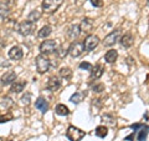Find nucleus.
<instances>
[{"mask_svg": "<svg viewBox=\"0 0 149 141\" xmlns=\"http://www.w3.org/2000/svg\"><path fill=\"white\" fill-rule=\"evenodd\" d=\"M16 30H17L19 34L22 35V36H29L36 30V24L35 23L29 21V20L21 21V23H19L17 24Z\"/></svg>", "mask_w": 149, "mask_h": 141, "instance_id": "obj_1", "label": "nucleus"}, {"mask_svg": "<svg viewBox=\"0 0 149 141\" xmlns=\"http://www.w3.org/2000/svg\"><path fill=\"white\" fill-rule=\"evenodd\" d=\"M35 63H36V69L37 71H39L40 74H45L49 71V69L51 66V60L47 58L46 55H37L36 59H35Z\"/></svg>", "mask_w": 149, "mask_h": 141, "instance_id": "obj_2", "label": "nucleus"}, {"mask_svg": "<svg viewBox=\"0 0 149 141\" xmlns=\"http://www.w3.org/2000/svg\"><path fill=\"white\" fill-rule=\"evenodd\" d=\"M63 0H44L42 1V10L46 14H54L57 9L62 5Z\"/></svg>", "mask_w": 149, "mask_h": 141, "instance_id": "obj_3", "label": "nucleus"}, {"mask_svg": "<svg viewBox=\"0 0 149 141\" xmlns=\"http://www.w3.org/2000/svg\"><path fill=\"white\" fill-rule=\"evenodd\" d=\"M57 48L58 46H57V41L56 40H45L40 45V51L42 55H49V54L56 53Z\"/></svg>", "mask_w": 149, "mask_h": 141, "instance_id": "obj_4", "label": "nucleus"}, {"mask_svg": "<svg viewBox=\"0 0 149 141\" xmlns=\"http://www.w3.org/2000/svg\"><path fill=\"white\" fill-rule=\"evenodd\" d=\"M66 136L70 141H81L85 137V131H82L81 129L76 128V126H68L66 131Z\"/></svg>", "mask_w": 149, "mask_h": 141, "instance_id": "obj_5", "label": "nucleus"}, {"mask_svg": "<svg viewBox=\"0 0 149 141\" xmlns=\"http://www.w3.org/2000/svg\"><path fill=\"white\" fill-rule=\"evenodd\" d=\"M83 53H85V45H83V43L73 41V43H71V45L68 46V54L71 55L72 58H78V56H81Z\"/></svg>", "mask_w": 149, "mask_h": 141, "instance_id": "obj_6", "label": "nucleus"}, {"mask_svg": "<svg viewBox=\"0 0 149 141\" xmlns=\"http://www.w3.org/2000/svg\"><path fill=\"white\" fill-rule=\"evenodd\" d=\"M100 44V37L92 34V35H88L86 39H85V43H83V45H85V50L86 51H92L95 50L97 46H98Z\"/></svg>", "mask_w": 149, "mask_h": 141, "instance_id": "obj_7", "label": "nucleus"}, {"mask_svg": "<svg viewBox=\"0 0 149 141\" xmlns=\"http://www.w3.org/2000/svg\"><path fill=\"white\" fill-rule=\"evenodd\" d=\"M119 36H120V30H113L104 37V40L102 43H103L104 46H112L119 40Z\"/></svg>", "mask_w": 149, "mask_h": 141, "instance_id": "obj_8", "label": "nucleus"}, {"mask_svg": "<svg viewBox=\"0 0 149 141\" xmlns=\"http://www.w3.org/2000/svg\"><path fill=\"white\" fill-rule=\"evenodd\" d=\"M15 80H16L15 71H6L1 75V78H0L1 85H11V84L15 82Z\"/></svg>", "mask_w": 149, "mask_h": 141, "instance_id": "obj_9", "label": "nucleus"}, {"mask_svg": "<svg viewBox=\"0 0 149 141\" xmlns=\"http://www.w3.org/2000/svg\"><path fill=\"white\" fill-rule=\"evenodd\" d=\"M10 9H11L10 4H8L5 0L0 1V21L6 20L9 18V15H10Z\"/></svg>", "mask_w": 149, "mask_h": 141, "instance_id": "obj_10", "label": "nucleus"}, {"mask_svg": "<svg viewBox=\"0 0 149 141\" xmlns=\"http://www.w3.org/2000/svg\"><path fill=\"white\" fill-rule=\"evenodd\" d=\"M60 86H61V81H60V79L57 76H51L47 80V84H46V87L50 91H57Z\"/></svg>", "mask_w": 149, "mask_h": 141, "instance_id": "obj_11", "label": "nucleus"}, {"mask_svg": "<svg viewBox=\"0 0 149 141\" xmlns=\"http://www.w3.org/2000/svg\"><path fill=\"white\" fill-rule=\"evenodd\" d=\"M81 34V29H80V25H76V24H72L71 26L67 29V37L70 40H76L78 36Z\"/></svg>", "mask_w": 149, "mask_h": 141, "instance_id": "obj_12", "label": "nucleus"}, {"mask_svg": "<svg viewBox=\"0 0 149 141\" xmlns=\"http://www.w3.org/2000/svg\"><path fill=\"white\" fill-rule=\"evenodd\" d=\"M80 29H81V32L88 34V32L93 29V20L90 18H83L81 24H80Z\"/></svg>", "mask_w": 149, "mask_h": 141, "instance_id": "obj_13", "label": "nucleus"}, {"mask_svg": "<svg viewBox=\"0 0 149 141\" xmlns=\"http://www.w3.org/2000/svg\"><path fill=\"white\" fill-rule=\"evenodd\" d=\"M22 56H24V51H22L20 46H13L9 50V58L11 60H20Z\"/></svg>", "mask_w": 149, "mask_h": 141, "instance_id": "obj_14", "label": "nucleus"}, {"mask_svg": "<svg viewBox=\"0 0 149 141\" xmlns=\"http://www.w3.org/2000/svg\"><path fill=\"white\" fill-rule=\"evenodd\" d=\"M134 43V36L130 32H125V34L120 37V45L123 48H130Z\"/></svg>", "mask_w": 149, "mask_h": 141, "instance_id": "obj_15", "label": "nucleus"}, {"mask_svg": "<svg viewBox=\"0 0 149 141\" xmlns=\"http://www.w3.org/2000/svg\"><path fill=\"white\" fill-rule=\"evenodd\" d=\"M13 105H14V101H13L11 97L4 96V97L0 99V110H3V111L6 112L9 109H11Z\"/></svg>", "mask_w": 149, "mask_h": 141, "instance_id": "obj_16", "label": "nucleus"}, {"mask_svg": "<svg viewBox=\"0 0 149 141\" xmlns=\"http://www.w3.org/2000/svg\"><path fill=\"white\" fill-rule=\"evenodd\" d=\"M103 71H104V68H103V65L102 64H97L95 68L92 69V71H91V80H97V79H100L102 75H103Z\"/></svg>", "mask_w": 149, "mask_h": 141, "instance_id": "obj_17", "label": "nucleus"}, {"mask_svg": "<svg viewBox=\"0 0 149 141\" xmlns=\"http://www.w3.org/2000/svg\"><path fill=\"white\" fill-rule=\"evenodd\" d=\"M35 107L37 110H40L41 112H46L49 110V102L46 101L45 97H37V100L35 101Z\"/></svg>", "mask_w": 149, "mask_h": 141, "instance_id": "obj_18", "label": "nucleus"}, {"mask_svg": "<svg viewBox=\"0 0 149 141\" xmlns=\"http://www.w3.org/2000/svg\"><path fill=\"white\" fill-rule=\"evenodd\" d=\"M117 58H118V51L114 49L108 50L104 55V60H106V63H108V64H113L116 60H117Z\"/></svg>", "mask_w": 149, "mask_h": 141, "instance_id": "obj_19", "label": "nucleus"}, {"mask_svg": "<svg viewBox=\"0 0 149 141\" xmlns=\"http://www.w3.org/2000/svg\"><path fill=\"white\" fill-rule=\"evenodd\" d=\"M26 86V81H24V80H20V81H15L11 85V89L10 91L11 92H15V94H20L21 91H24V89Z\"/></svg>", "mask_w": 149, "mask_h": 141, "instance_id": "obj_20", "label": "nucleus"}, {"mask_svg": "<svg viewBox=\"0 0 149 141\" xmlns=\"http://www.w3.org/2000/svg\"><path fill=\"white\" fill-rule=\"evenodd\" d=\"M85 97H86V92H85V91H77V92H74L73 95L71 96L70 101L73 102V104H80V102H81Z\"/></svg>", "mask_w": 149, "mask_h": 141, "instance_id": "obj_21", "label": "nucleus"}, {"mask_svg": "<svg viewBox=\"0 0 149 141\" xmlns=\"http://www.w3.org/2000/svg\"><path fill=\"white\" fill-rule=\"evenodd\" d=\"M55 111H56V114L60 115V116H66V115H68V114H70L68 107H67L66 105H65V104H58L57 106H56Z\"/></svg>", "mask_w": 149, "mask_h": 141, "instance_id": "obj_22", "label": "nucleus"}, {"mask_svg": "<svg viewBox=\"0 0 149 141\" xmlns=\"http://www.w3.org/2000/svg\"><path fill=\"white\" fill-rule=\"evenodd\" d=\"M51 32H52V27H51L50 25H45L44 27H41V30L39 31V37L40 39H46V37H47Z\"/></svg>", "mask_w": 149, "mask_h": 141, "instance_id": "obj_23", "label": "nucleus"}, {"mask_svg": "<svg viewBox=\"0 0 149 141\" xmlns=\"http://www.w3.org/2000/svg\"><path fill=\"white\" fill-rule=\"evenodd\" d=\"M58 74H60V76H61L62 79H65V80H70L72 78V70L70 68H61Z\"/></svg>", "mask_w": 149, "mask_h": 141, "instance_id": "obj_24", "label": "nucleus"}, {"mask_svg": "<svg viewBox=\"0 0 149 141\" xmlns=\"http://www.w3.org/2000/svg\"><path fill=\"white\" fill-rule=\"evenodd\" d=\"M40 18H41V11H39V10H32V11H30L29 15H27V20L31 21V23H35V21L39 20Z\"/></svg>", "mask_w": 149, "mask_h": 141, "instance_id": "obj_25", "label": "nucleus"}, {"mask_svg": "<svg viewBox=\"0 0 149 141\" xmlns=\"http://www.w3.org/2000/svg\"><path fill=\"white\" fill-rule=\"evenodd\" d=\"M56 54H57L58 58L62 59V58H65V56L68 54V48H67V46H65V44L61 45V46H58L57 50H56Z\"/></svg>", "mask_w": 149, "mask_h": 141, "instance_id": "obj_26", "label": "nucleus"}, {"mask_svg": "<svg viewBox=\"0 0 149 141\" xmlns=\"http://www.w3.org/2000/svg\"><path fill=\"white\" fill-rule=\"evenodd\" d=\"M107 134H108V130H107L106 126H98V128L96 129V135L98 136V137H106Z\"/></svg>", "mask_w": 149, "mask_h": 141, "instance_id": "obj_27", "label": "nucleus"}, {"mask_svg": "<svg viewBox=\"0 0 149 141\" xmlns=\"http://www.w3.org/2000/svg\"><path fill=\"white\" fill-rule=\"evenodd\" d=\"M13 119V115L10 114L9 111H6V114H0V123H8V121H10Z\"/></svg>", "mask_w": 149, "mask_h": 141, "instance_id": "obj_28", "label": "nucleus"}, {"mask_svg": "<svg viewBox=\"0 0 149 141\" xmlns=\"http://www.w3.org/2000/svg\"><path fill=\"white\" fill-rule=\"evenodd\" d=\"M147 135H148V128H144L139 131V135H138V141H146L147 139Z\"/></svg>", "mask_w": 149, "mask_h": 141, "instance_id": "obj_29", "label": "nucleus"}, {"mask_svg": "<svg viewBox=\"0 0 149 141\" xmlns=\"http://www.w3.org/2000/svg\"><path fill=\"white\" fill-rule=\"evenodd\" d=\"M92 90L93 92H102V91H104V85L103 84H95V85L92 86Z\"/></svg>", "mask_w": 149, "mask_h": 141, "instance_id": "obj_30", "label": "nucleus"}, {"mask_svg": "<svg viewBox=\"0 0 149 141\" xmlns=\"http://www.w3.org/2000/svg\"><path fill=\"white\" fill-rule=\"evenodd\" d=\"M30 99H31V94L27 92V94H25V95L21 97V102L24 105H29L30 104Z\"/></svg>", "mask_w": 149, "mask_h": 141, "instance_id": "obj_31", "label": "nucleus"}, {"mask_svg": "<svg viewBox=\"0 0 149 141\" xmlns=\"http://www.w3.org/2000/svg\"><path fill=\"white\" fill-rule=\"evenodd\" d=\"M91 4L95 8H102L103 6V0H91Z\"/></svg>", "mask_w": 149, "mask_h": 141, "instance_id": "obj_32", "label": "nucleus"}, {"mask_svg": "<svg viewBox=\"0 0 149 141\" xmlns=\"http://www.w3.org/2000/svg\"><path fill=\"white\" fill-rule=\"evenodd\" d=\"M80 68H81V69H85V70H88V71H92V69H93L92 65L88 64V63H82V64H80Z\"/></svg>", "mask_w": 149, "mask_h": 141, "instance_id": "obj_33", "label": "nucleus"}, {"mask_svg": "<svg viewBox=\"0 0 149 141\" xmlns=\"http://www.w3.org/2000/svg\"><path fill=\"white\" fill-rule=\"evenodd\" d=\"M4 45H5V41L3 37H0V48H4Z\"/></svg>", "mask_w": 149, "mask_h": 141, "instance_id": "obj_34", "label": "nucleus"}, {"mask_svg": "<svg viewBox=\"0 0 149 141\" xmlns=\"http://www.w3.org/2000/svg\"><path fill=\"white\" fill-rule=\"evenodd\" d=\"M0 92H1V86H0Z\"/></svg>", "mask_w": 149, "mask_h": 141, "instance_id": "obj_35", "label": "nucleus"}, {"mask_svg": "<svg viewBox=\"0 0 149 141\" xmlns=\"http://www.w3.org/2000/svg\"><path fill=\"white\" fill-rule=\"evenodd\" d=\"M148 5H149V0H148Z\"/></svg>", "mask_w": 149, "mask_h": 141, "instance_id": "obj_36", "label": "nucleus"}]
</instances>
